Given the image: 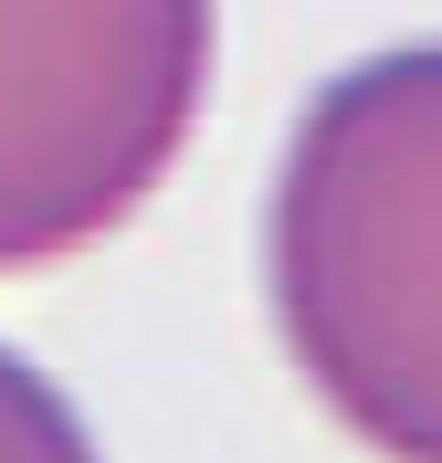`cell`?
Wrapping results in <instances>:
<instances>
[{
  "instance_id": "1",
  "label": "cell",
  "mask_w": 442,
  "mask_h": 463,
  "mask_svg": "<svg viewBox=\"0 0 442 463\" xmlns=\"http://www.w3.org/2000/svg\"><path fill=\"white\" fill-rule=\"evenodd\" d=\"M264 317L380 463H442V32L337 63L264 190Z\"/></svg>"
},
{
  "instance_id": "2",
  "label": "cell",
  "mask_w": 442,
  "mask_h": 463,
  "mask_svg": "<svg viewBox=\"0 0 442 463\" xmlns=\"http://www.w3.org/2000/svg\"><path fill=\"white\" fill-rule=\"evenodd\" d=\"M221 0H0V274L95 253L201 137Z\"/></svg>"
},
{
  "instance_id": "3",
  "label": "cell",
  "mask_w": 442,
  "mask_h": 463,
  "mask_svg": "<svg viewBox=\"0 0 442 463\" xmlns=\"http://www.w3.org/2000/svg\"><path fill=\"white\" fill-rule=\"evenodd\" d=\"M0 463H106L85 411L63 401V379L32 369L11 337H0Z\"/></svg>"
}]
</instances>
